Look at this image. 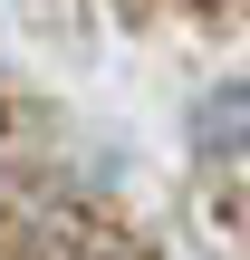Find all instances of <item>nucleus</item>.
<instances>
[{"mask_svg":"<svg viewBox=\"0 0 250 260\" xmlns=\"http://www.w3.org/2000/svg\"><path fill=\"white\" fill-rule=\"evenodd\" d=\"M19 260H145L116 222H96L87 203H48L29 232H19Z\"/></svg>","mask_w":250,"mask_h":260,"instance_id":"nucleus-1","label":"nucleus"}]
</instances>
